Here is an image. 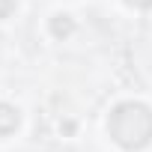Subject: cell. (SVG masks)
I'll return each mask as SVG.
<instances>
[{"label":"cell","instance_id":"3","mask_svg":"<svg viewBox=\"0 0 152 152\" xmlns=\"http://www.w3.org/2000/svg\"><path fill=\"white\" fill-rule=\"evenodd\" d=\"M51 33H54L57 39H69V36L75 33L72 15H54V18H51Z\"/></svg>","mask_w":152,"mask_h":152},{"label":"cell","instance_id":"1","mask_svg":"<svg viewBox=\"0 0 152 152\" xmlns=\"http://www.w3.org/2000/svg\"><path fill=\"white\" fill-rule=\"evenodd\" d=\"M107 131L122 149L137 152L152 143V110L140 102H122L110 110Z\"/></svg>","mask_w":152,"mask_h":152},{"label":"cell","instance_id":"4","mask_svg":"<svg viewBox=\"0 0 152 152\" xmlns=\"http://www.w3.org/2000/svg\"><path fill=\"white\" fill-rule=\"evenodd\" d=\"M15 12V0H0V21Z\"/></svg>","mask_w":152,"mask_h":152},{"label":"cell","instance_id":"2","mask_svg":"<svg viewBox=\"0 0 152 152\" xmlns=\"http://www.w3.org/2000/svg\"><path fill=\"white\" fill-rule=\"evenodd\" d=\"M18 125H21V113H18V107H12V104H6V102H0V137L15 134Z\"/></svg>","mask_w":152,"mask_h":152},{"label":"cell","instance_id":"5","mask_svg":"<svg viewBox=\"0 0 152 152\" xmlns=\"http://www.w3.org/2000/svg\"><path fill=\"white\" fill-rule=\"evenodd\" d=\"M125 3H131L137 9H152V0H125Z\"/></svg>","mask_w":152,"mask_h":152}]
</instances>
